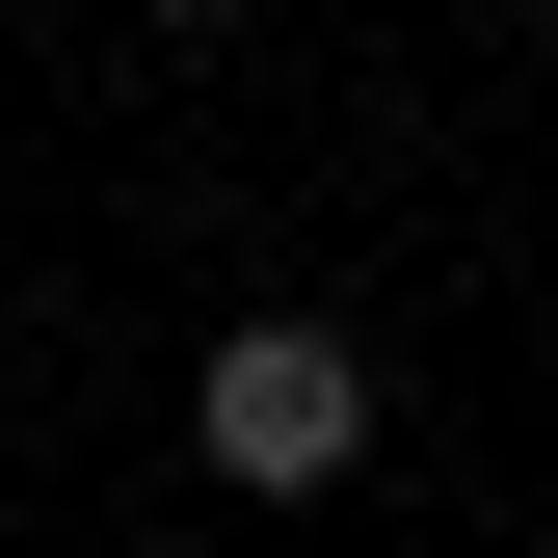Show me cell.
<instances>
[{"label":"cell","mask_w":558,"mask_h":558,"mask_svg":"<svg viewBox=\"0 0 558 558\" xmlns=\"http://www.w3.org/2000/svg\"><path fill=\"white\" fill-rule=\"evenodd\" d=\"M186 452H214L240 506H345V478H373V345H345V319H214Z\"/></svg>","instance_id":"obj_1"},{"label":"cell","mask_w":558,"mask_h":558,"mask_svg":"<svg viewBox=\"0 0 558 558\" xmlns=\"http://www.w3.org/2000/svg\"><path fill=\"white\" fill-rule=\"evenodd\" d=\"M133 27H160V53H214V27H240V0H133Z\"/></svg>","instance_id":"obj_2"}]
</instances>
